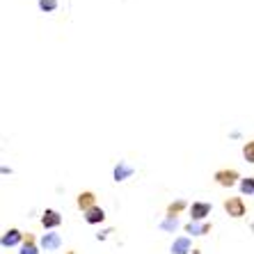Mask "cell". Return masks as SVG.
I'll return each instance as SVG.
<instances>
[{
  "instance_id": "7a4b0ae2",
  "label": "cell",
  "mask_w": 254,
  "mask_h": 254,
  "mask_svg": "<svg viewBox=\"0 0 254 254\" xmlns=\"http://www.w3.org/2000/svg\"><path fill=\"white\" fill-rule=\"evenodd\" d=\"M225 211L229 213L231 218H243L245 215V204H243L241 197H234V199L225 201Z\"/></svg>"
},
{
  "instance_id": "3957f363",
  "label": "cell",
  "mask_w": 254,
  "mask_h": 254,
  "mask_svg": "<svg viewBox=\"0 0 254 254\" xmlns=\"http://www.w3.org/2000/svg\"><path fill=\"white\" fill-rule=\"evenodd\" d=\"M211 213V204H206V201H197V204H192V208H190V218H192V222H197V220H204Z\"/></svg>"
},
{
  "instance_id": "e0dca14e",
  "label": "cell",
  "mask_w": 254,
  "mask_h": 254,
  "mask_svg": "<svg viewBox=\"0 0 254 254\" xmlns=\"http://www.w3.org/2000/svg\"><path fill=\"white\" fill-rule=\"evenodd\" d=\"M69 254H73V252H69Z\"/></svg>"
},
{
  "instance_id": "52a82bcc",
  "label": "cell",
  "mask_w": 254,
  "mask_h": 254,
  "mask_svg": "<svg viewBox=\"0 0 254 254\" xmlns=\"http://www.w3.org/2000/svg\"><path fill=\"white\" fill-rule=\"evenodd\" d=\"M23 238V234L18 229H9V231H5V236H2V248H12V245H16L18 241Z\"/></svg>"
},
{
  "instance_id": "5b68a950",
  "label": "cell",
  "mask_w": 254,
  "mask_h": 254,
  "mask_svg": "<svg viewBox=\"0 0 254 254\" xmlns=\"http://www.w3.org/2000/svg\"><path fill=\"white\" fill-rule=\"evenodd\" d=\"M94 201H96V195H94V192H80V195H78V206L83 208L85 213H87L89 208L96 206Z\"/></svg>"
},
{
  "instance_id": "8992f818",
  "label": "cell",
  "mask_w": 254,
  "mask_h": 254,
  "mask_svg": "<svg viewBox=\"0 0 254 254\" xmlns=\"http://www.w3.org/2000/svg\"><path fill=\"white\" fill-rule=\"evenodd\" d=\"M60 245H62V238H60V234H44L42 248H46V250H58Z\"/></svg>"
},
{
  "instance_id": "9a60e30c",
  "label": "cell",
  "mask_w": 254,
  "mask_h": 254,
  "mask_svg": "<svg viewBox=\"0 0 254 254\" xmlns=\"http://www.w3.org/2000/svg\"><path fill=\"white\" fill-rule=\"evenodd\" d=\"M21 254H39L35 248V243H32V236L25 238V245H23V250H21Z\"/></svg>"
},
{
  "instance_id": "7c38bea8",
  "label": "cell",
  "mask_w": 254,
  "mask_h": 254,
  "mask_svg": "<svg viewBox=\"0 0 254 254\" xmlns=\"http://www.w3.org/2000/svg\"><path fill=\"white\" fill-rule=\"evenodd\" d=\"M241 190H243V195H254V179L252 177L241 179Z\"/></svg>"
},
{
  "instance_id": "9c48e42d",
  "label": "cell",
  "mask_w": 254,
  "mask_h": 254,
  "mask_svg": "<svg viewBox=\"0 0 254 254\" xmlns=\"http://www.w3.org/2000/svg\"><path fill=\"white\" fill-rule=\"evenodd\" d=\"M190 252V238H177L172 245V254H188Z\"/></svg>"
},
{
  "instance_id": "277c9868",
  "label": "cell",
  "mask_w": 254,
  "mask_h": 254,
  "mask_svg": "<svg viewBox=\"0 0 254 254\" xmlns=\"http://www.w3.org/2000/svg\"><path fill=\"white\" fill-rule=\"evenodd\" d=\"M60 222H62V218H60V213L58 211H44V215H42V225L46 227V229H53V227H58Z\"/></svg>"
},
{
  "instance_id": "4fadbf2b",
  "label": "cell",
  "mask_w": 254,
  "mask_h": 254,
  "mask_svg": "<svg viewBox=\"0 0 254 254\" xmlns=\"http://www.w3.org/2000/svg\"><path fill=\"white\" fill-rule=\"evenodd\" d=\"M39 9L42 12H55L58 9V0H39Z\"/></svg>"
},
{
  "instance_id": "5bb4252c",
  "label": "cell",
  "mask_w": 254,
  "mask_h": 254,
  "mask_svg": "<svg viewBox=\"0 0 254 254\" xmlns=\"http://www.w3.org/2000/svg\"><path fill=\"white\" fill-rule=\"evenodd\" d=\"M243 156H245V160H248V163H254V140L248 142V144L243 147Z\"/></svg>"
},
{
  "instance_id": "30bf717a",
  "label": "cell",
  "mask_w": 254,
  "mask_h": 254,
  "mask_svg": "<svg viewBox=\"0 0 254 254\" xmlns=\"http://www.w3.org/2000/svg\"><path fill=\"white\" fill-rule=\"evenodd\" d=\"M208 229H211V225H197V222H190V225L186 227V231H188V234H197V236L208 234Z\"/></svg>"
},
{
  "instance_id": "6da1fadb",
  "label": "cell",
  "mask_w": 254,
  "mask_h": 254,
  "mask_svg": "<svg viewBox=\"0 0 254 254\" xmlns=\"http://www.w3.org/2000/svg\"><path fill=\"white\" fill-rule=\"evenodd\" d=\"M238 172L236 170H220L215 172V181H218L220 186H225V188H231V186L238 184Z\"/></svg>"
},
{
  "instance_id": "ba28073f",
  "label": "cell",
  "mask_w": 254,
  "mask_h": 254,
  "mask_svg": "<svg viewBox=\"0 0 254 254\" xmlns=\"http://www.w3.org/2000/svg\"><path fill=\"white\" fill-rule=\"evenodd\" d=\"M85 220H87L89 225H99V222H103V220H106V213H103V208L94 206V208H89V211H87Z\"/></svg>"
},
{
  "instance_id": "8fae6325",
  "label": "cell",
  "mask_w": 254,
  "mask_h": 254,
  "mask_svg": "<svg viewBox=\"0 0 254 254\" xmlns=\"http://www.w3.org/2000/svg\"><path fill=\"white\" fill-rule=\"evenodd\" d=\"M130 174H133V170H130L128 165H124V163L115 167V179H117V181H124V179L130 177Z\"/></svg>"
},
{
  "instance_id": "2e32d148",
  "label": "cell",
  "mask_w": 254,
  "mask_h": 254,
  "mask_svg": "<svg viewBox=\"0 0 254 254\" xmlns=\"http://www.w3.org/2000/svg\"><path fill=\"white\" fill-rule=\"evenodd\" d=\"M186 204L184 201H177V204H170V208H167V215H170V218H174V215H177L179 211H181V208H184Z\"/></svg>"
}]
</instances>
